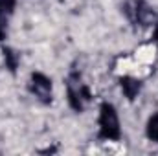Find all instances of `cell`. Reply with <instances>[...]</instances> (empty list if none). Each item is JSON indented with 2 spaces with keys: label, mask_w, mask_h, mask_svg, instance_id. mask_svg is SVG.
Here are the masks:
<instances>
[{
  "label": "cell",
  "mask_w": 158,
  "mask_h": 156,
  "mask_svg": "<svg viewBox=\"0 0 158 156\" xmlns=\"http://www.w3.org/2000/svg\"><path fill=\"white\" fill-rule=\"evenodd\" d=\"M99 136L103 140H119V119L110 103H103L99 110Z\"/></svg>",
  "instance_id": "6da1fadb"
},
{
  "label": "cell",
  "mask_w": 158,
  "mask_h": 156,
  "mask_svg": "<svg viewBox=\"0 0 158 156\" xmlns=\"http://www.w3.org/2000/svg\"><path fill=\"white\" fill-rule=\"evenodd\" d=\"M90 101V92L88 88L79 81L77 74H72L68 77V103L70 107L76 110V112H81L83 110V105Z\"/></svg>",
  "instance_id": "7a4b0ae2"
},
{
  "label": "cell",
  "mask_w": 158,
  "mask_h": 156,
  "mask_svg": "<svg viewBox=\"0 0 158 156\" xmlns=\"http://www.w3.org/2000/svg\"><path fill=\"white\" fill-rule=\"evenodd\" d=\"M30 90L35 94V97H39L42 103H50L52 101V79H48L44 74H31L30 81Z\"/></svg>",
  "instance_id": "3957f363"
},
{
  "label": "cell",
  "mask_w": 158,
  "mask_h": 156,
  "mask_svg": "<svg viewBox=\"0 0 158 156\" xmlns=\"http://www.w3.org/2000/svg\"><path fill=\"white\" fill-rule=\"evenodd\" d=\"M125 11H127V15H129L132 20H136V22L142 24V26H149V24L153 22V18H155V13H153V9L147 6L145 0H136L132 11L129 9V6H125Z\"/></svg>",
  "instance_id": "277c9868"
},
{
  "label": "cell",
  "mask_w": 158,
  "mask_h": 156,
  "mask_svg": "<svg viewBox=\"0 0 158 156\" xmlns=\"http://www.w3.org/2000/svg\"><path fill=\"white\" fill-rule=\"evenodd\" d=\"M119 84H121V90L123 94L127 96V99H134L140 92V81L134 77H121L119 79Z\"/></svg>",
  "instance_id": "5b68a950"
},
{
  "label": "cell",
  "mask_w": 158,
  "mask_h": 156,
  "mask_svg": "<svg viewBox=\"0 0 158 156\" xmlns=\"http://www.w3.org/2000/svg\"><path fill=\"white\" fill-rule=\"evenodd\" d=\"M147 138L158 143V114L151 116L149 123H147Z\"/></svg>",
  "instance_id": "8992f818"
},
{
  "label": "cell",
  "mask_w": 158,
  "mask_h": 156,
  "mask_svg": "<svg viewBox=\"0 0 158 156\" xmlns=\"http://www.w3.org/2000/svg\"><path fill=\"white\" fill-rule=\"evenodd\" d=\"M15 0H0V26L4 24V18L13 11Z\"/></svg>",
  "instance_id": "52a82bcc"
},
{
  "label": "cell",
  "mask_w": 158,
  "mask_h": 156,
  "mask_svg": "<svg viewBox=\"0 0 158 156\" xmlns=\"http://www.w3.org/2000/svg\"><path fill=\"white\" fill-rule=\"evenodd\" d=\"M4 57H6V61H7V68H9L11 72H15L17 63H19V55H17L11 48H4Z\"/></svg>",
  "instance_id": "ba28073f"
},
{
  "label": "cell",
  "mask_w": 158,
  "mask_h": 156,
  "mask_svg": "<svg viewBox=\"0 0 158 156\" xmlns=\"http://www.w3.org/2000/svg\"><path fill=\"white\" fill-rule=\"evenodd\" d=\"M153 39H155V42L158 44V22H156V28H155V35H153Z\"/></svg>",
  "instance_id": "9c48e42d"
},
{
  "label": "cell",
  "mask_w": 158,
  "mask_h": 156,
  "mask_svg": "<svg viewBox=\"0 0 158 156\" xmlns=\"http://www.w3.org/2000/svg\"><path fill=\"white\" fill-rule=\"evenodd\" d=\"M4 37V30H2V26H0V39Z\"/></svg>",
  "instance_id": "30bf717a"
}]
</instances>
